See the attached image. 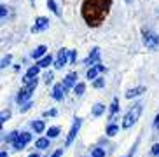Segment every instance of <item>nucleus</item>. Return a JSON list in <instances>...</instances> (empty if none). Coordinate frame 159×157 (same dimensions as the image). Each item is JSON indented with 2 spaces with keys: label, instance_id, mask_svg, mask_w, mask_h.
Segmentation results:
<instances>
[{
  "label": "nucleus",
  "instance_id": "11",
  "mask_svg": "<svg viewBox=\"0 0 159 157\" xmlns=\"http://www.w3.org/2000/svg\"><path fill=\"white\" fill-rule=\"evenodd\" d=\"M100 72H105V66H103V65H100V63H96L94 66H91V68L88 70V74H86V77H88L89 80H93V78H96V75H98Z\"/></svg>",
  "mask_w": 159,
  "mask_h": 157
},
{
  "label": "nucleus",
  "instance_id": "24",
  "mask_svg": "<svg viewBox=\"0 0 159 157\" xmlns=\"http://www.w3.org/2000/svg\"><path fill=\"white\" fill-rule=\"evenodd\" d=\"M117 133H119V126L108 124V128H107V134H108V136H116Z\"/></svg>",
  "mask_w": 159,
  "mask_h": 157
},
{
  "label": "nucleus",
  "instance_id": "39",
  "mask_svg": "<svg viewBox=\"0 0 159 157\" xmlns=\"http://www.w3.org/2000/svg\"><path fill=\"white\" fill-rule=\"evenodd\" d=\"M0 157H9V155H7V152H5V150H2V152H0Z\"/></svg>",
  "mask_w": 159,
  "mask_h": 157
},
{
  "label": "nucleus",
  "instance_id": "32",
  "mask_svg": "<svg viewBox=\"0 0 159 157\" xmlns=\"http://www.w3.org/2000/svg\"><path fill=\"white\" fill-rule=\"evenodd\" d=\"M56 114H58V112L54 110V108H52V110H47V112H44V117H54Z\"/></svg>",
  "mask_w": 159,
  "mask_h": 157
},
{
  "label": "nucleus",
  "instance_id": "13",
  "mask_svg": "<svg viewBox=\"0 0 159 157\" xmlns=\"http://www.w3.org/2000/svg\"><path fill=\"white\" fill-rule=\"evenodd\" d=\"M75 84H77V74H68L65 77V80H63V86H65L66 89H70V87H75Z\"/></svg>",
  "mask_w": 159,
  "mask_h": 157
},
{
  "label": "nucleus",
  "instance_id": "19",
  "mask_svg": "<svg viewBox=\"0 0 159 157\" xmlns=\"http://www.w3.org/2000/svg\"><path fill=\"white\" fill-rule=\"evenodd\" d=\"M86 91V84L84 82H77L75 84V87H74V92H75V96H82Z\"/></svg>",
  "mask_w": 159,
  "mask_h": 157
},
{
  "label": "nucleus",
  "instance_id": "14",
  "mask_svg": "<svg viewBox=\"0 0 159 157\" xmlns=\"http://www.w3.org/2000/svg\"><path fill=\"white\" fill-rule=\"evenodd\" d=\"M46 54H47V47L46 46H37V47H35V51L32 52V58L39 61V60H42Z\"/></svg>",
  "mask_w": 159,
  "mask_h": 157
},
{
  "label": "nucleus",
  "instance_id": "1",
  "mask_svg": "<svg viewBox=\"0 0 159 157\" xmlns=\"http://www.w3.org/2000/svg\"><path fill=\"white\" fill-rule=\"evenodd\" d=\"M110 7H112V0H84L80 5V16L88 26L96 28L105 23Z\"/></svg>",
  "mask_w": 159,
  "mask_h": 157
},
{
  "label": "nucleus",
  "instance_id": "31",
  "mask_svg": "<svg viewBox=\"0 0 159 157\" xmlns=\"http://www.w3.org/2000/svg\"><path fill=\"white\" fill-rule=\"evenodd\" d=\"M19 108H21V112H28L30 108H32V101H26L25 105H21V106H19Z\"/></svg>",
  "mask_w": 159,
  "mask_h": 157
},
{
  "label": "nucleus",
  "instance_id": "35",
  "mask_svg": "<svg viewBox=\"0 0 159 157\" xmlns=\"http://www.w3.org/2000/svg\"><path fill=\"white\" fill-rule=\"evenodd\" d=\"M150 152L154 154V155H159V143H156L154 147H152V150H150Z\"/></svg>",
  "mask_w": 159,
  "mask_h": 157
},
{
  "label": "nucleus",
  "instance_id": "34",
  "mask_svg": "<svg viewBox=\"0 0 159 157\" xmlns=\"http://www.w3.org/2000/svg\"><path fill=\"white\" fill-rule=\"evenodd\" d=\"M0 9H2L0 12H2V21H4V19H5V16H7V7H5V5H2Z\"/></svg>",
  "mask_w": 159,
  "mask_h": 157
},
{
  "label": "nucleus",
  "instance_id": "33",
  "mask_svg": "<svg viewBox=\"0 0 159 157\" xmlns=\"http://www.w3.org/2000/svg\"><path fill=\"white\" fill-rule=\"evenodd\" d=\"M75 61H77V52L70 51V63H75Z\"/></svg>",
  "mask_w": 159,
  "mask_h": 157
},
{
  "label": "nucleus",
  "instance_id": "36",
  "mask_svg": "<svg viewBox=\"0 0 159 157\" xmlns=\"http://www.w3.org/2000/svg\"><path fill=\"white\" fill-rule=\"evenodd\" d=\"M61 155H63V148H58V150H56L54 154H52L51 157H61Z\"/></svg>",
  "mask_w": 159,
  "mask_h": 157
},
{
  "label": "nucleus",
  "instance_id": "25",
  "mask_svg": "<svg viewBox=\"0 0 159 157\" xmlns=\"http://www.w3.org/2000/svg\"><path fill=\"white\" fill-rule=\"evenodd\" d=\"M91 157H105V150L100 148V147L93 148V150H91Z\"/></svg>",
  "mask_w": 159,
  "mask_h": 157
},
{
  "label": "nucleus",
  "instance_id": "18",
  "mask_svg": "<svg viewBox=\"0 0 159 157\" xmlns=\"http://www.w3.org/2000/svg\"><path fill=\"white\" fill-rule=\"evenodd\" d=\"M105 112V105L103 103H96V105L93 106V117H100Z\"/></svg>",
  "mask_w": 159,
  "mask_h": 157
},
{
  "label": "nucleus",
  "instance_id": "27",
  "mask_svg": "<svg viewBox=\"0 0 159 157\" xmlns=\"http://www.w3.org/2000/svg\"><path fill=\"white\" fill-rule=\"evenodd\" d=\"M11 61H12V56L7 54V56L4 58V60H2V65H0V68H7V66L11 65Z\"/></svg>",
  "mask_w": 159,
  "mask_h": 157
},
{
  "label": "nucleus",
  "instance_id": "16",
  "mask_svg": "<svg viewBox=\"0 0 159 157\" xmlns=\"http://www.w3.org/2000/svg\"><path fill=\"white\" fill-rule=\"evenodd\" d=\"M117 110H119V100H117V98H114V100H112V105H110V115H108V119H110V120H114Z\"/></svg>",
  "mask_w": 159,
  "mask_h": 157
},
{
  "label": "nucleus",
  "instance_id": "37",
  "mask_svg": "<svg viewBox=\"0 0 159 157\" xmlns=\"http://www.w3.org/2000/svg\"><path fill=\"white\" fill-rule=\"evenodd\" d=\"M154 128H157V129H159V114L156 115V119H154Z\"/></svg>",
  "mask_w": 159,
  "mask_h": 157
},
{
  "label": "nucleus",
  "instance_id": "22",
  "mask_svg": "<svg viewBox=\"0 0 159 157\" xmlns=\"http://www.w3.org/2000/svg\"><path fill=\"white\" fill-rule=\"evenodd\" d=\"M58 134H60V128H58V126H52V128H49V129H47V138H56Z\"/></svg>",
  "mask_w": 159,
  "mask_h": 157
},
{
  "label": "nucleus",
  "instance_id": "3",
  "mask_svg": "<svg viewBox=\"0 0 159 157\" xmlns=\"http://www.w3.org/2000/svg\"><path fill=\"white\" fill-rule=\"evenodd\" d=\"M142 35H143V44L147 46V49H150V51H157L159 49V35L157 33L150 32V30H143Z\"/></svg>",
  "mask_w": 159,
  "mask_h": 157
},
{
  "label": "nucleus",
  "instance_id": "41",
  "mask_svg": "<svg viewBox=\"0 0 159 157\" xmlns=\"http://www.w3.org/2000/svg\"><path fill=\"white\" fill-rule=\"evenodd\" d=\"M126 2H128V4H131V2H133V0H126Z\"/></svg>",
  "mask_w": 159,
  "mask_h": 157
},
{
  "label": "nucleus",
  "instance_id": "10",
  "mask_svg": "<svg viewBox=\"0 0 159 157\" xmlns=\"http://www.w3.org/2000/svg\"><path fill=\"white\" fill-rule=\"evenodd\" d=\"M65 91H66V87L63 86V82H61V84H54V89H52V98H54L56 101H61V100H63V96H65Z\"/></svg>",
  "mask_w": 159,
  "mask_h": 157
},
{
  "label": "nucleus",
  "instance_id": "40",
  "mask_svg": "<svg viewBox=\"0 0 159 157\" xmlns=\"http://www.w3.org/2000/svg\"><path fill=\"white\" fill-rule=\"evenodd\" d=\"M28 157H40V155H39V154H30Z\"/></svg>",
  "mask_w": 159,
  "mask_h": 157
},
{
  "label": "nucleus",
  "instance_id": "30",
  "mask_svg": "<svg viewBox=\"0 0 159 157\" xmlns=\"http://www.w3.org/2000/svg\"><path fill=\"white\" fill-rule=\"evenodd\" d=\"M93 86L96 89H100V87H103V86H105V78H96V80H94L93 82Z\"/></svg>",
  "mask_w": 159,
  "mask_h": 157
},
{
  "label": "nucleus",
  "instance_id": "6",
  "mask_svg": "<svg viewBox=\"0 0 159 157\" xmlns=\"http://www.w3.org/2000/svg\"><path fill=\"white\" fill-rule=\"evenodd\" d=\"M68 58H70V51H68V49H60V51H58V56H56V61H54V68L56 70L63 68V66L66 65Z\"/></svg>",
  "mask_w": 159,
  "mask_h": 157
},
{
  "label": "nucleus",
  "instance_id": "23",
  "mask_svg": "<svg viewBox=\"0 0 159 157\" xmlns=\"http://www.w3.org/2000/svg\"><path fill=\"white\" fill-rule=\"evenodd\" d=\"M47 7H49V9L52 11V12L56 14L58 18L61 16V14H60V9H58V5H56V2H54V0H47Z\"/></svg>",
  "mask_w": 159,
  "mask_h": 157
},
{
  "label": "nucleus",
  "instance_id": "28",
  "mask_svg": "<svg viewBox=\"0 0 159 157\" xmlns=\"http://www.w3.org/2000/svg\"><path fill=\"white\" fill-rule=\"evenodd\" d=\"M9 117H11V112H9V110H2V114H0V122L4 124V122L9 119Z\"/></svg>",
  "mask_w": 159,
  "mask_h": 157
},
{
  "label": "nucleus",
  "instance_id": "2",
  "mask_svg": "<svg viewBox=\"0 0 159 157\" xmlns=\"http://www.w3.org/2000/svg\"><path fill=\"white\" fill-rule=\"evenodd\" d=\"M142 110H143V105H142V103H135V105L126 112V115H124V119H122V128H124V129H129L131 126L140 119Z\"/></svg>",
  "mask_w": 159,
  "mask_h": 157
},
{
  "label": "nucleus",
  "instance_id": "5",
  "mask_svg": "<svg viewBox=\"0 0 159 157\" xmlns=\"http://www.w3.org/2000/svg\"><path fill=\"white\" fill-rule=\"evenodd\" d=\"M80 124H82V120H80L79 117H75V119H74V124H72L70 131H68V136H66L65 147H70V145H72V141L75 140V136H77V133H79V129H80Z\"/></svg>",
  "mask_w": 159,
  "mask_h": 157
},
{
  "label": "nucleus",
  "instance_id": "20",
  "mask_svg": "<svg viewBox=\"0 0 159 157\" xmlns=\"http://www.w3.org/2000/svg\"><path fill=\"white\" fill-rule=\"evenodd\" d=\"M32 128L35 129V133H44V129H46V124H44V120H35L32 124Z\"/></svg>",
  "mask_w": 159,
  "mask_h": 157
},
{
  "label": "nucleus",
  "instance_id": "12",
  "mask_svg": "<svg viewBox=\"0 0 159 157\" xmlns=\"http://www.w3.org/2000/svg\"><path fill=\"white\" fill-rule=\"evenodd\" d=\"M147 91V89L143 87V86H138V87H131L129 91L126 92V98L128 100H131V98H136V96H142L143 92Z\"/></svg>",
  "mask_w": 159,
  "mask_h": 157
},
{
  "label": "nucleus",
  "instance_id": "7",
  "mask_svg": "<svg viewBox=\"0 0 159 157\" xmlns=\"http://www.w3.org/2000/svg\"><path fill=\"white\" fill-rule=\"evenodd\" d=\"M30 140H32V134H30V133H26V131H25V133H19L18 140L12 143V147H14V150H23Z\"/></svg>",
  "mask_w": 159,
  "mask_h": 157
},
{
  "label": "nucleus",
  "instance_id": "9",
  "mask_svg": "<svg viewBox=\"0 0 159 157\" xmlns=\"http://www.w3.org/2000/svg\"><path fill=\"white\" fill-rule=\"evenodd\" d=\"M98 58H100V49H98V47H94L93 51L89 52V56L84 60V65L94 66V65H96V61H98Z\"/></svg>",
  "mask_w": 159,
  "mask_h": 157
},
{
  "label": "nucleus",
  "instance_id": "29",
  "mask_svg": "<svg viewBox=\"0 0 159 157\" xmlns=\"http://www.w3.org/2000/svg\"><path fill=\"white\" fill-rule=\"evenodd\" d=\"M138 143H140V141L136 140V141H135V145L131 147V150H129V152H128V154H126V155H124V157H133V155H135V152H136V147H138Z\"/></svg>",
  "mask_w": 159,
  "mask_h": 157
},
{
  "label": "nucleus",
  "instance_id": "21",
  "mask_svg": "<svg viewBox=\"0 0 159 157\" xmlns=\"http://www.w3.org/2000/svg\"><path fill=\"white\" fill-rule=\"evenodd\" d=\"M39 70H40V66L39 65H35V66H30L28 70H26V77H32V78H35L39 75Z\"/></svg>",
  "mask_w": 159,
  "mask_h": 157
},
{
  "label": "nucleus",
  "instance_id": "42",
  "mask_svg": "<svg viewBox=\"0 0 159 157\" xmlns=\"http://www.w3.org/2000/svg\"><path fill=\"white\" fill-rule=\"evenodd\" d=\"M157 157H159V155H157Z\"/></svg>",
  "mask_w": 159,
  "mask_h": 157
},
{
  "label": "nucleus",
  "instance_id": "4",
  "mask_svg": "<svg viewBox=\"0 0 159 157\" xmlns=\"http://www.w3.org/2000/svg\"><path fill=\"white\" fill-rule=\"evenodd\" d=\"M37 86H39V78H35L32 84H28L25 89H21V91H19L18 98H16V101H18L19 105H25V103H26L30 98H32V92L37 89Z\"/></svg>",
  "mask_w": 159,
  "mask_h": 157
},
{
  "label": "nucleus",
  "instance_id": "17",
  "mask_svg": "<svg viewBox=\"0 0 159 157\" xmlns=\"http://www.w3.org/2000/svg\"><path fill=\"white\" fill-rule=\"evenodd\" d=\"M49 140H51V138H39L37 141H35V148H40V150L47 148V147H49Z\"/></svg>",
  "mask_w": 159,
  "mask_h": 157
},
{
  "label": "nucleus",
  "instance_id": "8",
  "mask_svg": "<svg viewBox=\"0 0 159 157\" xmlns=\"http://www.w3.org/2000/svg\"><path fill=\"white\" fill-rule=\"evenodd\" d=\"M47 28H49V19L44 18V16H40V18L35 19V25L32 26V33L44 32V30H47Z\"/></svg>",
  "mask_w": 159,
  "mask_h": 157
},
{
  "label": "nucleus",
  "instance_id": "15",
  "mask_svg": "<svg viewBox=\"0 0 159 157\" xmlns=\"http://www.w3.org/2000/svg\"><path fill=\"white\" fill-rule=\"evenodd\" d=\"M51 63H52V56H51V54H46L42 60H39V61H37V65L40 66V68H47V66L51 65Z\"/></svg>",
  "mask_w": 159,
  "mask_h": 157
},
{
  "label": "nucleus",
  "instance_id": "38",
  "mask_svg": "<svg viewBox=\"0 0 159 157\" xmlns=\"http://www.w3.org/2000/svg\"><path fill=\"white\" fill-rule=\"evenodd\" d=\"M46 82H47V84L52 82V74H47V75H46Z\"/></svg>",
  "mask_w": 159,
  "mask_h": 157
},
{
  "label": "nucleus",
  "instance_id": "26",
  "mask_svg": "<svg viewBox=\"0 0 159 157\" xmlns=\"http://www.w3.org/2000/svg\"><path fill=\"white\" fill-rule=\"evenodd\" d=\"M18 136H19L18 131H12V133H9V136L5 138V141H7V143H14L16 140H18Z\"/></svg>",
  "mask_w": 159,
  "mask_h": 157
}]
</instances>
